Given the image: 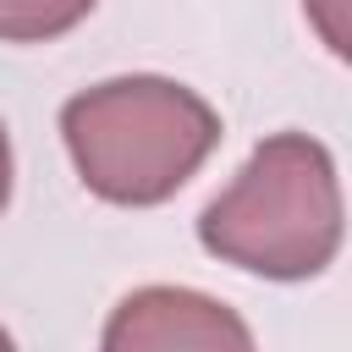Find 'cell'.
<instances>
[{"instance_id": "2", "label": "cell", "mask_w": 352, "mask_h": 352, "mask_svg": "<svg viewBox=\"0 0 352 352\" xmlns=\"http://www.w3.org/2000/svg\"><path fill=\"white\" fill-rule=\"evenodd\" d=\"M341 176L319 138L275 132L204 209L198 242L264 280H308L341 253Z\"/></svg>"}, {"instance_id": "5", "label": "cell", "mask_w": 352, "mask_h": 352, "mask_svg": "<svg viewBox=\"0 0 352 352\" xmlns=\"http://www.w3.org/2000/svg\"><path fill=\"white\" fill-rule=\"evenodd\" d=\"M302 11H308V22L319 28V38H324L336 55L352 50V33H346V11H352V0H302Z\"/></svg>"}, {"instance_id": "4", "label": "cell", "mask_w": 352, "mask_h": 352, "mask_svg": "<svg viewBox=\"0 0 352 352\" xmlns=\"http://www.w3.org/2000/svg\"><path fill=\"white\" fill-rule=\"evenodd\" d=\"M94 0H0V38L6 44H50L72 33Z\"/></svg>"}, {"instance_id": "6", "label": "cell", "mask_w": 352, "mask_h": 352, "mask_svg": "<svg viewBox=\"0 0 352 352\" xmlns=\"http://www.w3.org/2000/svg\"><path fill=\"white\" fill-rule=\"evenodd\" d=\"M11 198V138H6V121H0V209Z\"/></svg>"}, {"instance_id": "1", "label": "cell", "mask_w": 352, "mask_h": 352, "mask_svg": "<svg viewBox=\"0 0 352 352\" xmlns=\"http://www.w3.org/2000/svg\"><path fill=\"white\" fill-rule=\"evenodd\" d=\"M66 154L82 187L121 209L165 204L220 143L214 104L170 77H110L66 99Z\"/></svg>"}, {"instance_id": "3", "label": "cell", "mask_w": 352, "mask_h": 352, "mask_svg": "<svg viewBox=\"0 0 352 352\" xmlns=\"http://www.w3.org/2000/svg\"><path fill=\"white\" fill-rule=\"evenodd\" d=\"M99 352H258L248 319L192 286H143L104 319Z\"/></svg>"}, {"instance_id": "7", "label": "cell", "mask_w": 352, "mask_h": 352, "mask_svg": "<svg viewBox=\"0 0 352 352\" xmlns=\"http://www.w3.org/2000/svg\"><path fill=\"white\" fill-rule=\"evenodd\" d=\"M0 352H16V346H11V336H6V330H0Z\"/></svg>"}]
</instances>
